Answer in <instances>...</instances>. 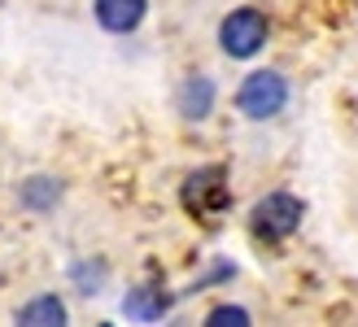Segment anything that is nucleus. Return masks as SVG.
<instances>
[{
	"instance_id": "f03ea898",
	"label": "nucleus",
	"mask_w": 358,
	"mask_h": 327,
	"mask_svg": "<svg viewBox=\"0 0 358 327\" xmlns=\"http://www.w3.org/2000/svg\"><path fill=\"white\" fill-rule=\"evenodd\" d=\"M266 13L262 9H231L223 22H219V44H223V52L227 57H236V61H245V57H254V52L266 44Z\"/></svg>"
},
{
	"instance_id": "39448f33",
	"label": "nucleus",
	"mask_w": 358,
	"mask_h": 327,
	"mask_svg": "<svg viewBox=\"0 0 358 327\" xmlns=\"http://www.w3.org/2000/svg\"><path fill=\"white\" fill-rule=\"evenodd\" d=\"M175 105H179V114H184L188 122L210 118V109H214V79L188 75L184 83H179V92H175Z\"/></svg>"
},
{
	"instance_id": "f257e3e1",
	"label": "nucleus",
	"mask_w": 358,
	"mask_h": 327,
	"mask_svg": "<svg viewBox=\"0 0 358 327\" xmlns=\"http://www.w3.org/2000/svg\"><path fill=\"white\" fill-rule=\"evenodd\" d=\"M301 214H306V205H301L293 192H271L249 210V227H254V235H262V240H284V235H293L301 227Z\"/></svg>"
},
{
	"instance_id": "0eeeda50",
	"label": "nucleus",
	"mask_w": 358,
	"mask_h": 327,
	"mask_svg": "<svg viewBox=\"0 0 358 327\" xmlns=\"http://www.w3.org/2000/svg\"><path fill=\"white\" fill-rule=\"evenodd\" d=\"M166 310H171V297L162 293V288H136V293L122 297V314H127V319H140V323L162 319Z\"/></svg>"
},
{
	"instance_id": "9d476101",
	"label": "nucleus",
	"mask_w": 358,
	"mask_h": 327,
	"mask_svg": "<svg viewBox=\"0 0 358 327\" xmlns=\"http://www.w3.org/2000/svg\"><path fill=\"white\" fill-rule=\"evenodd\" d=\"M210 327H245L249 323V310L245 305H214V310L206 314Z\"/></svg>"
},
{
	"instance_id": "20e7f679",
	"label": "nucleus",
	"mask_w": 358,
	"mask_h": 327,
	"mask_svg": "<svg viewBox=\"0 0 358 327\" xmlns=\"http://www.w3.org/2000/svg\"><path fill=\"white\" fill-rule=\"evenodd\" d=\"M184 205L196 218H214L227 210V170L223 166H201L184 179Z\"/></svg>"
},
{
	"instance_id": "7ed1b4c3",
	"label": "nucleus",
	"mask_w": 358,
	"mask_h": 327,
	"mask_svg": "<svg viewBox=\"0 0 358 327\" xmlns=\"http://www.w3.org/2000/svg\"><path fill=\"white\" fill-rule=\"evenodd\" d=\"M284 101H289V83H284V75H275V70H254V75L241 83V92H236L241 114L254 118V122L275 118L284 109Z\"/></svg>"
},
{
	"instance_id": "1a4fd4ad",
	"label": "nucleus",
	"mask_w": 358,
	"mask_h": 327,
	"mask_svg": "<svg viewBox=\"0 0 358 327\" xmlns=\"http://www.w3.org/2000/svg\"><path fill=\"white\" fill-rule=\"evenodd\" d=\"M17 323H31V327H57L66 323V305L57 297H35L17 310Z\"/></svg>"
},
{
	"instance_id": "6e6552de",
	"label": "nucleus",
	"mask_w": 358,
	"mask_h": 327,
	"mask_svg": "<svg viewBox=\"0 0 358 327\" xmlns=\"http://www.w3.org/2000/svg\"><path fill=\"white\" fill-rule=\"evenodd\" d=\"M57 201H62V184H57V179L35 175V179H27V184H22V205H27V210L44 214V210H52Z\"/></svg>"
},
{
	"instance_id": "423d86ee",
	"label": "nucleus",
	"mask_w": 358,
	"mask_h": 327,
	"mask_svg": "<svg viewBox=\"0 0 358 327\" xmlns=\"http://www.w3.org/2000/svg\"><path fill=\"white\" fill-rule=\"evenodd\" d=\"M96 22L114 35H127L145 22V0H96Z\"/></svg>"
},
{
	"instance_id": "9b49d317",
	"label": "nucleus",
	"mask_w": 358,
	"mask_h": 327,
	"mask_svg": "<svg viewBox=\"0 0 358 327\" xmlns=\"http://www.w3.org/2000/svg\"><path fill=\"white\" fill-rule=\"evenodd\" d=\"M101 275H105V266H96V270H87V266H79V270H75V279L83 284V293H96V284H101Z\"/></svg>"
}]
</instances>
